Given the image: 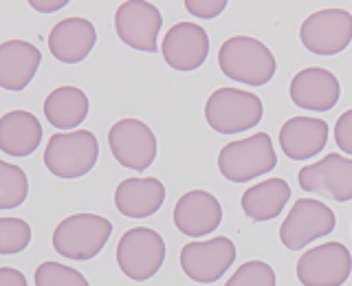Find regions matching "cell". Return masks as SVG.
Segmentation results:
<instances>
[{
  "label": "cell",
  "instance_id": "20",
  "mask_svg": "<svg viewBox=\"0 0 352 286\" xmlns=\"http://www.w3.org/2000/svg\"><path fill=\"white\" fill-rule=\"evenodd\" d=\"M165 201V185L159 179H126L115 190L119 214L128 218H148L157 214Z\"/></svg>",
  "mask_w": 352,
  "mask_h": 286
},
{
  "label": "cell",
  "instance_id": "11",
  "mask_svg": "<svg viewBox=\"0 0 352 286\" xmlns=\"http://www.w3.org/2000/svg\"><path fill=\"white\" fill-rule=\"evenodd\" d=\"M236 260L234 242L225 236L212 238L207 242H190L181 249V267L187 278L194 282L209 284L223 278L225 271Z\"/></svg>",
  "mask_w": 352,
  "mask_h": 286
},
{
  "label": "cell",
  "instance_id": "16",
  "mask_svg": "<svg viewBox=\"0 0 352 286\" xmlns=\"http://www.w3.org/2000/svg\"><path fill=\"white\" fill-rule=\"evenodd\" d=\"M291 99L295 106L304 110L326 113L339 102V82L330 71L311 66V69H304L293 77Z\"/></svg>",
  "mask_w": 352,
  "mask_h": 286
},
{
  "label": "cell",
  "instance_id": "2",
  "mask_svg": "<svg viewBox=\"0 0 352 286\" xmlns=\"http://www.w3.org/2000/svg\"><path fill=\"white\" fill-rule=\"evenodd\" d=\"M113 223L104 216L75 214L64 218L53 231V249L71 260H91L104 249Z\"/></svg>",
  "mask_w": 352,
  "mask_h": 286
},
{
  "label": "cell",
  "instance_id": "17",
  "mask_svg": "<svg viewBox=\"0 0 352 286\" xmlns=\"http://www.w3.org/2000/svg\"><path fill=\"white\" fill-rule=\"evenodd\" d=\"M97 31L86 18H64L49 33V49L53 58L64 64L82 62L93 51Z\"/></svg>",
  "mask_w": 352,
  "mask_h": 286
},
{
  "label": "cell",
  "instance_id": "1",
  "mask_svg": "<svg viewBox=\"0 0 352 286\" xmlns=\"http://www.w3.org/2000/svg\"><path fill=\"white\" fill-rule=\"evenodd\" d=\"M220 71L227 77L249 86H262L275 75L273 53L256 38L234 36L218 51Z\"/></svg>",
  "mask_w": 352,
  "mask_h": 286
},
{
  "label": "cell",
  "instance_id": "22",
  "mask_svg": "<svg viewBox=\"0 0 352 286\" xmlns=\"http://www.w3.org/2000/svg\"><path fill=\"white\" fill-rule=\"evenodd\" d=\"M88 97L75 86H60L44 99V117L53 128L71 130L77 128L88 115Z\"/></svg>",
  "mask_w": 352,
  "mask_h": 286
},
{
  "label": "cell",
  "instance_id": "10",
  "mask_svg": "<svg viewBox=\"0 0 352 286\" xmlns=\"http://www.w3.org/2000/svg\"><path fill=\"white\" fill-rule=\"evenodd\" d=\"M108 143L113 157L130 170H146L157 157V137L139 119H121L110 128Z\"/></svg>",
  "mask_w": 352,
  "mask_h": 286
},
{
  "label": "cell",
  "instance_id": "27",
  "mask_svg": "<svg viewBox=\"0 0 352 286\" xmlns=\"http://www.w3.org/2000/svg\"><path fill=\"white\" fill-rule=\"evenodd\" d=\"M225 286H275V271L267 262L251 260L242 264Z\"/></svg>",
  "mask_w": 352,
  "mask_h": 286
},
{
  "label": "cell",
  "instance_id": "30",
  "mask_svg": "<svg viewBox=\"0 0 352 286\" xmlns=\"http://www.w3.org/2000/svg\"><path fill=\"white\" fill-rule=\"evenodd\" d=\"M0 286H27V280L20 271L3 267L0 269Z\"/></svg>",
  "mask_w": 352,
  "mask_h": 286
},
{
  "label": "cell",
  "instance_id": "31",
  "mask_svg": "<svg viewBox=\"0 0 352 286\" xmlns=\"http://www.w3.org/2000/svg\"><path fill=\"white\" fill-rule=\"evenodd\" d=\"M29 5L36 11H42V14H51V11H58L69 3H66V0H31Z\"/></svg>",
  "mask_w": 352,
  "mask_h": 286
},
{
  "label": "cell",
  "instance_id": "5",
  "mask_svg": "<svg viewBox=\"0 0 352 286\" xmlns=\"http://www.w3.org/2000/svg\"><path fill=\"white\" fill-rule=\"evenodd\" d=\"M262 110L258 95L238 88H218L205 104V119L220 135H234L256 128L262 119Z\"/></svg>",
  "mask_w": 352,
  "mask_h": 286
},
{
  "label": "cell",
  "instance_id": "7",
  "mask_svg": "<svg viewBox=\"0 0 352 286\" xmlns=\"http://www.w3.org/2000/svg\"><path fill=\"white\" fill-rule=\"evenodd\" d=\"M335 225L337 218L328 205L315 198H300L280 227V240L286 249L300 251L308 242L328 236Z\"/></svg>",
  "mask_w": 352,
  "mask_h": 286
},
{
  "label": "cell",
  "instance_id": "23",
  "mask_svg": "<svg viewBox=\"0 0 352 286\" xmlns=\"http://www.w3.org/2000/svg\"><path fill=\"white\" fill-rule=\"evenodd\" d=\"M291 198V187L284 179H269L249 187L242 194V209L251 220H271L280 216L286 201Z\"/></svg>",
  "mask_w": 352,
  "mask_h": 286
},
{
  "label": "cell",
  "instance_id": "21",
  "mask_svg": "<svg viewBox=\"0 0 352 286\" xmlns=\"http://www.w3.org/2000/svg\"><path fill=\"white\" fill-rule=\"evenodd\" d=\"M42 141V126L27 110H9L0 117V150L9 157H29Z\"/></svg>",
  "mask_w": 352,
  "mask_h": 286
},
{
  "label": "cell",
  "instance_id": "3",
  "mask_svg": "<svg viewBox=\"0 0 352 286\" xmlns=\"http://www.w3.org/2000/svg\"><path fill=\"white\" fill-rule=\"evenodd\" d=\"M99 157V143L93 132L73 130L58 132L44 150V165L60 179H80L93 170Z\"/></svg>",
  "mask_w": 352,
  "mask_h": 286
},
{
  "label": "cell",
  "instance_id": "29",
  "mask_svg": "<svg viewBox=\"0 0 352 286\" xmlns=\"http://www.w3.org/2000/svg\"><path fill=\"white\" fill-rule=\"evenodd\" d=\"M335 141L346 154H352V110H346L335 124Z\"/></svg>",
  "mask_w": 352,
  "mask_h": 286
},
{
  "label": "cell",
  "instance_id": "26",
  "mask_svg": "<svg viewBox=\"0 0 352 286\" xmlns=\"http://www.w3.org/2000/svg\"><path fill=\"white\" fill-rule=\"evenodd\" d=\"M31 242V227L20 218H0V253H18Z\"/></svg>",
  "mask_w": 352,
  "mask_h": 286
},
{
  "label": "cell",
  "instance_id": "4",
  "mask_svg": "<svg viewBox=\"0 0 352 286\" xmlns=\"http://www.w3.org/2000/svg\"><path fill=\"white\" fill-rule=\"evenodd\" d=\"M275 163H278V157H275L273 143L267 132H258L249 139L229 143L218 154L220 174L231 183L258 179V176L271 172Z\"/></svg>",
  "mask_w": 352,
  "mask_h": 286
},
{
  "label": "cell",
  "instance_id": "14",
  "mask_svg": "<svg viewBox=\"0 0 352 286\" xmlns=\"http://www.w3.org/2000/svg\"><path fill=\"white\" fill-rule=\"evenodd\" d=\"M163 58L176 71H194L203 66L209 53L207 31L194 22H176L161 44Z\"/></svg>",
  "mask_w": 352,
  "mask_h": 286
},
{
  "label": "cell",
  "instance_id": "15",
  "mask_svg": "<svg viewBox=\"0 0 352 286\" xmlns=\"http://www.w3.org/2000/svg\"><path fill=\"white\" fill-rule=\"evenodd\" d=\"M223 207L218 198L205 190H192L179 198L174 207V225L185 236H205L220 225Z\"/></svg>",
  "mask_w": 352,
  "mask_h": 286
},
{
  "label": "cell",
  "instance_id": "12",
  "mask_svg": "<svg viewBox=\"0 0 352 286\" xmlns=\"http://www.w3.org/2000/svg\"><path fill=\"white\" fill-rule=\"evenodd\" d=\"M304 192H317L333 201H352V159L328 154L322 161L304 165L297 176Z\"/></svg>",
  "mask_w": 352,
  "mask_h": 286
},
{
  "label": "cell",
  "instance_id": "8",
  "mask_svg": "<svg viewBox=\"0 0 352 286\" xmlns=\"http://www.w3.org/2000/svg\"><path fill=\"white\" fill-rule=\"evenodd\" d=\"M304 47L317 55H335L352 40V14L346 9H322L311 14L300 29Z\"/></svg>",
  "mask_w": 352,
  "mask_h": 286
},
{
  "label": "cell",
  "instance_id": "19",
  "mask_svg": "<svg viewBox=\"0 0 352 286\" xmlns=\"http://www.w3.org/2000/svg\"><path fill=\"white\" fill-rule=\"evenodd\" d=\"M42 60L38 47L25 40H5L0 44V86L5 91H22L36 75Z\"/></svg>",
  "mask_w": 352,
  "mask_h": 286
},
{
  "label": "cell",
  "instance_id": "25",
  "mask_svg": "<svg viewBox=\"0 0 352 286\" xmlns=\"http://www.w3.org/2000/svg\"><path fill=\"white\" fill-rule=\"evenodd\" d=\"M36 286H91L80 271L58 262H42L36 269Z\"/></svg>",
  "mask_w": 352,
  "mask_h": 286
},
{
  "label": "cell",
  "instance_id": "9",
  "mask_svg": "<svg viewBox=\"0 0 352 286\" xmlns=\"http://www.w3.org/2000/svg\"><path fill=\"white\" fill-rule=\"evenodd\" d=\"M352 271L350 251L341 242H326L302 253L297 278L304 286H341Z\"/></svg>",
  "mask_w": 352,
  "mask_h": 286
},
{
  "label": "cell",
  "instance_id": "28",
  "mask_svg": "<svg viewBox=\"0 0 352 286\" xmlns=\"http://www.w3.org/2000/svg\"><path fill=\"white\" fill-rule=\"evenodd\" d=\"M227 0H185V9L203 20L216 18L218 14H223Z\"/></svg>",
  "mask_w": 352,
  "mask_h": 286
},
{
  "label": "cell",
  "instance_id": "18",
  "mask_svg": "<svg viewBox=\"0 0 352 286\" xmlns=\"http://www.w3.org/2000/svg\"><path fill=\"white\" fill-rule=\"evenodd\" d=\"M328 141V124L315 117H291L280 128L282 152L293 161L313 159Z\"/></svg>",
  "mask_w": 352,
  "mask_h": 286
},
{
  "label": "cell",
  "instance_id": "13",
  "mask_svg": "<svg viewBox=\"0 0 352 286\" xmlns=\"http://www.w3.org/2000/svg\"><path fill=\"white\" fill-rule=\"evenodd\" d=\"M161 25V11L152 3H141V0H128V3L119 5L115 14L117 36L121 42L137 51H157Z\"/></svg>",
  "mask_w": 352,
  "mask_h": 286
},
{
  "label": "cell",
  "instance_id": "6",
  "mask_svg": "<svg viewBox=\"0 0 352 286\" xmlns=\"http://www.w3.org/2000/svg\"><path fill=\"white\" fill-rule=\"evenodd\" d=\"M165 242L161 234L148 227H135L121 236L117 245V264L130 280H150L163 267Z\"/></svg>",
  "mask_w": 352,
  "mask_h": 286
},
{
  "label": "cell",
  "instance_id": "24",
  "mask_svg": "<svg viewBox=\"0 0 352 286\" xmlns=\"http://www.w3.org/2000/svg\"><path fill=\"white\" fill-rule=\"evenodd\" d=\"M29 192L27 174L18 165L0 161V209H14L25 203Z\"/></svg>",
  "mask_w": 352,
  "mask_h": 286
}]
</instances>
